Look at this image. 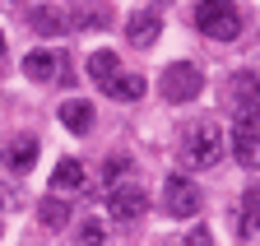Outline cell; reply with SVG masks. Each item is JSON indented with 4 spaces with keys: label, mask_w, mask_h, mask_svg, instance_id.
I'll list each match as a JSON object with an SVG mask.
<instances>
[{
    "label": "cell",
    "mask_w": 260,
    "mask_h": 246,
    "mask_svg": "<svg viewBox=\"0 0 260 246\" xmlns=\"http://www.w3.org/2000/svg\"><path fill=\"white\" fill-rule=\"evenodd\" d=\"M88 75H93V84L112 88V84H116V75H121V60H116V51H93V56H88Z\"/></svg>",
    "instance_id": "obj_12"
},
{
    "label": "cell",
    "mask_w": 260,
    "mask_h": 246,
    "mask_svg": "<svg viewBox=\"0 0 260 246\" xmlns=\"http://www.w3.org/2000/svg\"><path fill=\"white\" fill-rule=\"evenodd\" d=\"M14 204H23V191H14V186L0 181V209H14Z\"/></svg>",
    "instance_id": "obj_21"
},
{
    "label": "cell",
    "mask_w": 260,
    "mask_h": 246,
    "mask_svg": "<svg viewBox=\"0 0 260 246\" xmlns=\"http://www.w3.org/2000/svg\"><path fill=\"white\" fill-rule=\"evenodd\" d=\"M144 209H149V195H144L140 186H121V191H112V219H116L121 228H130Z\"/></svg>",
    "instance_id": "obj_8"
},
{
    "label": "cell",
    "mask_w": 260,
    "mask_h": 246,
    "mask_svg": "<svg viewBox=\"0 0 260 246\" xmlns=\"http://www.w3.org/2000/svg\"><path fill=\"white\" fill-rule=\"evenodd\" d=\"M28 28H32L38 38H60V33H70L75 23H70V14H65L56 0H42V5L28 10Z\"/></svg>",
    "instance_id": "obj_6"
},
{
    "label": "cell",
    "mask_w": 260,
    "mask_h": 246,
    "mask_svg": "<svg viewBox=\"0 0 260 246\" xmlns=\"http://www.w3.org/2000/svg\"><path fill=\"white\" fill-rule=\"evenodd\" d=\"M200 88H205V75H200V65H190V60H172V65L162 70V79H158L162 102H195Z\"/></svg>",
    "instance_id": "obj_3"
},
{
    "label": "cell",
    "mask_w": 260,
    "mask_h": 246,
    "mask_svg": "<svg viewBox=\"0 0 260 246\" xmlns=\"http://www.w3.org/2000/svg\"><path fill=\"white\" fill-rule=\"evenodd\" d=\"M38 223L42 228H70V204H65V200H56V195H47L42 204H38Z\"/></svg>",
    "instance_id": "obj_15"
},
{
    "label": "cell",
    "mask_w": 260,
    "mask_h": 246,
    "mask_svg": "<svg viewBox=\"0 0 260 246\" xmlns=\"http://www.w3.org/2000/svg\"><path fill=\"white\" fill-rule=\"evenodd\" d=\"M195 23H200V33L214 38V42H233L242 33V10L233 5V0H200L195 5Z\"/></svg>",
    "instance_id": "obj_2"
},
{
    "label": "cell",
    "mask_w": 260,
    "mask_h": 246,
    "mask_svg": "<svg viewBox=\"0 0 260 246\" xmlns=\"http://www.w3.org/2000/svg\"><path fill=\"white\" fill-rule=\"evenodd\" d=\"M162 209L172 219H195L200 214V186L190 177H181V172H168L162 177Z\"/></svg>",
    "instance_id": "obj_5"
},
{
    "label": "cell",
    "mask_w": 260,
    "mask_h": 246,
    "mask_svg": "<svg viewBox=\"0 0 260 246\" xmlns=\"http://www.w3.org/2000/svg\"><path fill=\"white\" fill-rule=\"evenodd\" d=\"M181 158L186 167H214L223 158V130L214 121H195V126L181 130Z\"/></svg>",
    "instance_id": "obj_1"
},
{
    "label": "cell",
    "mask_w": 260,
    "mask_h": 246,
    "mask_svg": "<svg viewBox=\"0 0 260 246\" xmlns=\"http://www.w3.org/2000/svg\"><path fill=\"white\" fill-rule=\"evenodd\" d=\"M181 246H214V232H209V228H190Z\"/></svg>",
    "instance_id": "obj_20"
},
{
    "label": "cell",
    "mask_w": 260,
    "mask_h": 246,
    "mask_svg": "<svg viewBox=\"0 0 260 246\" xmlns=\"http://www.w3.org/2000/svg\"><path fill=\"white\" fill-rule=\"evenodd\" d=\"M0 163H5V172H28L32 163H38V139H28V135H19V139H10L5 149H0Z\"/></svg>",
    "instance_id": "obj_9"
},
{
    "label": "cell",
    "mask_w": 260,
    "mask_h": 246,
    "mask_svg": "<svg viewBox=\"0 0 260 246\" xmlns=\"http://www.w3.org/2000/svg\"><path fill=\"white\" fill-rule=\"evenodd\" d=\"M125 177H130V158H107V163H103V186H107V191H121Z\"/></svg>",
    "instance_id": "obj_18"
},
{
    "label": "cell",
    "mask_w": 260,
    "mask_h": 246,
    "mask_svg": "<svg viewBox=\"0 0 260 246\" xmlns=\"http://www.w3.org/2000/svg\"><path fill=\"white\" fill-rule=\"evenodd\" d=\"M112 98H121V102H140L144 98V79L140 75H116V84L107 88Z\"/></svg>",
    "instance_id": "obj_17"
},
{
    "label": "cell",
    "mask_w": 260,
    "mask_h": 246,
    "mask_svg": "<svg viewBox=\"0 0 260 246\" xmlns=\"http://www.w3.org/2000/svg\"><path fill=\"white\" fill-rule=\"evenodd\" d=\"M0 70H5V38H0Z\"/></svg>",
    "instance_id": "obj_22"
},
{
    "label": "cell",
    "mask_w": 260,
    "mask_h": 246,
    "mask_svg": "<svg viewBox=\"0 0 260 246\" xmlns=\"http://www.w3.org/2000/svg\"><path fill=\"white\" fill-rule=\"evenodd\" d=\"M233 158L242 167H260V126H233Z\"/></svg>",
    "instance_id": "obj_10"
},
{
    "label": "cell",
    "mask_w": 260,
    "mask_h": 246,
    "mask_svg": "<svg viewBox=\"0 0 260 246\" xmlns=\"http://www.w3.org/2000/svg\"><path fill=\"white\" fill-rule=\"evenodd\" d=\"M121 33L130 38V47L149 51V47L158 42V33H162V19H158L153 10H140V14H130V19H125V28H121Z\"/></svg>",
    "instance_id": "obj_7"
},
{
    "label": "cell",
    "mask_w": 260,
    "mask_h": 246,
    "mask_svg": "<svg viewBox=\"0 0 260 246\" xmlns=\"http://www.w3.org/2000/svg\"><path fill=\"white\" fill-rule=\"evenodd\" d=\"M60 126L75 130V135H88L93 130V102H79V98L60 102Z\"/></svg>",
    "instance_id": "obj_11"
},
{
    "label": "cell",
    "mask_w": 260,
    "mask_h": 246,
    "mask_svg": "<svg viewBox=\"0 0 260 246\" xmlns=\"http://www.w3.org/2000/svg\"><path fill=\"white\" fill-rule=\"evenodd\" d=\"M228 102L237 112V126H260V75L237 70L228 79Z\"/></svg>",
    "instance_id": "obj_4"
},
{
    "label": "cell",
    "mask_w": 260,
    "mask_h": 246,
    "mask_svg": "<svg viewBox=\"0 0 260 246\" xmlns=\"http://www.w3.org/2000/svg\"><path fill=\"white\" fill-rule=\"evenodd\" d=\"M84 186V163L79 158H60L51 172V191H79Z\"/></svg>",
    "instance_id": "obj_13"
},
{
    "label": "cell",
    "mask_w": 260,
    "mask_h": 246,
    "mask_svg": "<svg viewBox=\"0 0 260 246\" xmlns=\"http://www.w3.org/2000/svg\"><path fill=\"white\" fill-rule=\"evenodd\" d=\"M56 65H60V60H56L51 51H28V56H23V75H28V79H38V84L56 79Z\"/></svg>",
    "instance_id": "obj_14"
},
{
    "label": "cell",
    "mask_w": 260,
    "mask_h": 246,
    "mask_svg": "<svg viewBox=\"0 0 260 246\" xmlns=\"http://www.w3.org/2000/svg\"><path fill=\"white\" fill-rule=\"evenodd\" d=\"M242 237H260V191H246L242 200V223H237Z\"/></svg>",
    "instance_id": "obj_16"
},
{
    "label": "cell",
    "mask_w": 260,
    "mask_h": 246,
    "mask_svg": "<svg viewBox=\"0 0 260 246\" xmlns=\"http://www.w3.org/2000/svg\"><path fill=\"white\" fill-rule=\"evenodd\" d=\"M79 246H107V228L88 219V223L79 228Z\"/></svg>",
    "instance_id": "obj_19"
}]
</instances>
